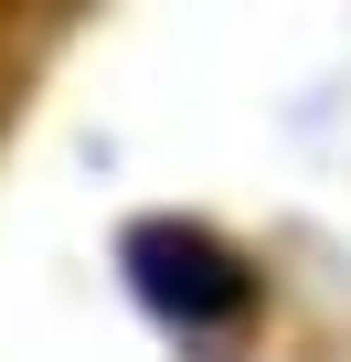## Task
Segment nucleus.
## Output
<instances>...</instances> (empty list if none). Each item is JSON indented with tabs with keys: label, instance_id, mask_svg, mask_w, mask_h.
Listing matches in <instances>:
<instances>
[{
	"label": "nucleus",
	"instance_id": "obj_1",
	"mask_svg": "<svg viewBox=\"0 0 351 362\" xmlns=\"http://www.w3.org/2000/svg\"><path fill=\"white\" fill-rule=\"evenodd\" d=\"M128 288L149 298V320H170V330H234L245 309H256V277H245V256L234 245H213V235H192V224H138L128 235Z\"/></svg>",
	"mask_w": 351,
	"mask_h": 362
}]
</instances>
